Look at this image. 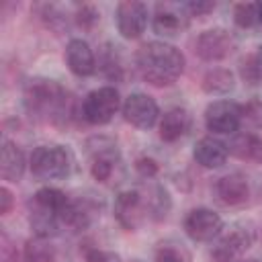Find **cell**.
I'll list each match as a JSON object with an SVG mask.
<instances>
[{
	"label": "cell",
	"mask_w": 262,
	"mask_h": 262,
	"mask_svg": "<svg viewBox=\"0 0 262 262\" xmlns=\"http://www.w3.org/2000/svg\"><path fill=\"white\" fill-rule=\"evenodd\" d=\"M244 121L242 104L233 100H213L205 108V125L211 133L233 135Z\"/></svg>",
	"instance_id": "5"
},
{
	"label": "cell",
	"mask_w": 262,
	"mask_h": 262,
	"mask_svg": "<svg viewBox=\"0 0 262 262\" xmlns=\"http://www.w3.org/2000/svg\"><path fill=\"white\" fill-rule=\"evenodd\" d=\"M188 129H190V115H188V111H184L180 106L166 111L160 119V137L168 143L184 137L188 133Z\"/></svg>",
	"instance_id": "19"
},
{
	"label": "cell",
	"mask_w": 262,
	"mask_h": 262,
	"mask_svg": "<svg viewBox=\"0 0 262 262\" xmlns=\"http://www.w3.org/2000/svg\"><path fill=\"white\" fill-rule=\"evenodd\" d=\"M66 63L70 72L78 78L92 76L96 70V59L90 45L84 39H70L66 45Z\"/></svg>",
	"instance_id": "14"
},
{
	"label": "cell",
	"mask_w": 262,
	"mask_h": 262,
	"mask_svg": "<svg viewBox=\"0 0 262 262\" xmlns=\"http://www.w3.org/2000/svg\"><path fill=\"white\" fill-rule=\"evenodd\" d=\"M239 76L250 86L262 84V45L239 61Z\"/></svg>",
	"instance_id": "24"
},
{
	"label": "cell",
	"mask_w": 262,
	"mask_h": 262,
	"mask_svg": "<svg viewBox=\"0 0 262 262\" xmlns=\"http://www.w3.org/2000/svg\"><path fill=\"white\" fill-rule=\"evenodd\" d=\"M121 96L115 86H100L86 94L82 100V119L90 125H106L121 108Z\"/></svg>",
	"instance_id": "4"
},
{
	"label": "cell",
	"mask_w": 262,
	"mask_h": 262,
	"mask_svg": "<svg viewBox=\"0 0 262 262\" xmlns=\"http://www.w3.org/2000/svg\"><path fill=\"white\" fill-rule=\"evenodd\" d=\"M25 108L31 117L39 121H49L53 125H66L72 117V100L63 86L49 78H33L27 82L23 92Z\"/></svg>",
	"instance_id": "1"
},
{
	"label": "cell",
	"mask_w": 262,
	"mask_h": 262,
	"mask_svg": "<svg viewBox=\"0 0 262 262\" xmlns=\"http://www.w3.org/2000/svg\"><path fill=\"white\" fill-rule=\"evenodd\" d=\"M188 14L190 16H203V14H209L213 8H215V2H203V0H192V2H186L184 4Z\"/></svg>",
	"instance_id": "33"
},
{
	"label": "cell",
	"mask_w": 262,
	"mask_h": 262,
	"mask_svg": "<svg viewBox=\"0 0 262 262\" xmlns=\"http://www.w3.org/2000/svg\"><path fill=\"white\" fill-rule=\"evenodd\" d=\"M121 113H123V119L137 127V129H151L158 119H160V106L158 102L149 96V94H143V92H133L129 94L125 100H123V106H121Z\"/></svg>",
	"instance_id": "7"
},
{
	"label": "cell",
	"mask_w": 262,
	"mask_h": 262,
	"mask_svg": "<svg viewBox=\"0 0 262 262\" xmlns=\"http://www.w3.org/2000/svg\"><path fill=\"white\" fill-rule=\"evenodd\" d=\"M203 90L211 96H225L233 90L235 86V78L229 70L225 68H215V70H209L205 76H203V82H201Z\"/></svg>",
	"instance_id": "21"
},
{
	"label": "cell",
	"mask_w": 262,
	"mask_h": 262,
	"mask_svg": "<svg viewBox=\"0 0 262 262\" xmlns=\"http://www.w3.org/2000/svg\"><path fill=\"white\" fill-rule=\"evenodd\" d=\"M115 23L123 39H139L147 27V6L137 0L119 2L115 10Z\"/></svg>",
	"instance_id": "9"
},
{
	"label": "cell",
	"mask_w": 262,
	"mask_h": 262,
	"mask_svg": "<svg viewBox=\"0 0 262 262\" xmlns=\"http://www.w3.org/2000/svg\"><path fill=\"white\" fill-rule=\"evenodd\" d=\"M23 262H55V248L47 237H31L23 248Z\"/></svg>",
	"instance_id": "23"
},
{
	"label": "cell",
	"mask_w": 262,
	"mask_h": 262,
	"mask_svg": "<svg viewBox=\"0 0 262 262\" xmlns=\"http://www.w3.org/2000/svg\"><path fill=\"white\" fill-rule=\"evenodd\" d=\"M188 10L184 4H174V2H160L156 6L154 18H151V29L156 35L170 39L180 35L188 27Z\"/></svg>",
	"instance_id": "11"
},
{
	"label": "cell",
	"mask_w": 262,
	"mask_h": 262,
	"mask_svg": "<svg viewBox=\"0 0 262 262\" xmlns=\"http://www.w3.org/2000/svg\"><path fill=\"white\" fill-rule=\"evenodd\" d=\"M12 192L6 188V186H2L0 188V215H8L10 213V209H12Z\"/></svg>",
	"instance_id": "34"
},
{
	"label": "cell",
	"mask_w": 262,
	"mask_h": 262,
	"mask_svg": "<svg viewBox=\"0 0 262 262\" xmlns=\"http://www.w3.org/2000/svg\"><path fill=\"white\" fill-rule=\"evenodd\" d=\"M242 113H244V119H248L254 127L262 129V96H254L248 104L242 106Z\"/></svg>",
	"instance_id": "29"
},
{
	"label": "cell",
	"mask_w": 262,
	"mask_h": 262,
	"mask_svg": "<svg viewBox=\"0 0 262 262\" xmlns=\"http://www.w3.org/2000/svg\"><path fill=\"white\" fill-rule=\"evenodd\" d=\"M147 207H149V215L156 221L164 219L168 215V211H170V194H168V190L158 184L151 190V194L147 196Z\"/></svg>",
	"instance_id": "26"
},
{
	"label": "cell",
	"mask_w": 262,
	"mask_h": 262,
	"mask_svg": "<svg viewBox=\"0 0 262 262\" xmlns=\"http://www.w3.org/2000/svg\"><path fill=\"white\" fill-rule=\"evenodd\" d=\"M137 70L151 86H172L184 72V55L166 41H149L137 51Z\"/></svg>",
	"instance_id": "2"
},
{
	"label": "cell",
	"mask_w": 262,
	"mask_h": 262,
	"mask_svg": "<svg viewBox=\"0 0 262 262\" xmlns=\"http://www.w3.org/2000/svg\"><path fill=\"white\" fill-rule=\"evenodd\" d=\"M239 262H258V260H254V258H250V260H239Z\"/></svg>",
	"instance_id": "36"
},
{
	"label": "cell",
	"mask_w": 262,
	"mask_h": 262,
	"mask_svg": "<svg viewBox=\"0 0 262 262\" xmlns=\"http://www.w3.org/2000/svg\"><path fill=\"white\" fill-rule=\"evenodd\" d=\"M225 145H227V154H231L242 162H250V164L262 162V139L256 133L250 131L233 133V137Z\"/></svg>",
	"instance_id": "17"
},
{
	"label": "cell",
	"mask_w": 262,
	"mask_h": 262,
	"mask_svg": "<svg viewBox=\"0 0 262 262\" xmlns=\"http://www.w3.org/2000/svg\"><path fill=\"white\" fill-rule=\"evenodd\" d=\"M25 168H27V160H25L23 149L14 141L4 139L2 156H0V176L8 182H18L25 174Z\"/></svg>",
	"instance_id": "18"
},
{
	"label": "cell",
	"mask_w": 262,
	"mask_h": 262,
	"mask_svg": "<svg viewBox=\"0 0 262 262\" xmlns=\"http://www.w3.org/2000/svg\"><path fill=\"white\" fill-rule=\"evenodd\" d=\"M33 203H37V205H41V207L53 211V213L59 217V221H61V213H63L66 207L70 205V199H68V194L61 192L59 188L43 186V188H39V190L33 194Z\"/></svg>",
	"instance_id": "22"
},
{
	"label": "cell",
	"mask_w": 262,
	"mask_h": 262,
	"mask_svg": "<svg viewBox=\"0 0 262 262\" xmlns=\"http://www.w3.org/2000/svg\"><path fill=\"white\" fill-rule=\"evenodd\" d=\"M156 262H190V254L174 242H166L156 250Z\"/></svg>",
	"instance_id": "27"
},
{
	"label": "cell",
	"mask_w": 262,
	"mask_h": 262,
	"mask_svg": "<svg viewBox=\"0 0 262 262\" xmlns=\"http://www.w3.org/2000/svg\"><path fill=\"white\" fill-rule=\"evenodd\" d=\"M233 20L239 29H254L262 23L260 2H239L233 6Z\"/></svg>",
	"instance_id": "25"
},
{
	"label": "cell",
	"mask_w": 262,
	"mask_h": 262,
	"mask_svg": "<svg viewBox=\"0 0 262 262\" xmlns=\"http://www.w3.org/2000/svg\"><path fill=\"white\" fill-rule=\"evenodd\" d=\"M117 49L119 47L106 45V49L102 51V59H100V68L111 80H119L121 78V59H119V51Z\"/></svg>",
	"instance_id": "28"
},
{
	"label": "cell",
	"mask_w": 262,
	"mask_h": 262,
	"mask_svg": "<svg viewBox=\"0 0 262 262\" xmlns=\"http://www.w3.org/2000/svg\"><path fill=\"white\" fill-rule=\"evenodd\" d=\"M29 166L39 180H63L72 170V158L61 145H39L33 149Z\"/></svg>",
	"instance_id": "3"
},
{
	"label": "cell",
	"mask_w": 262,
	"mask_h": 262,
	"mask_svg": "<svg viewBox=\"0 0 262 262\" xmlns=\"http://www.w3.org/2000/svg\"><path fill=\"white\" fill-rule=\"evenodd\" d=\"M184 231L192 242H213L223 231V219L213 209L199 207L184 217Z\"/></svg>",
	"instance_id": "10"
},
{
	"label": "cell",
	"mask_w": 262,
	"mask_h": 262,
	"mask_svg": "<svg viewBox=\"0 0 262 262\" xmlns=\"http://www.w3.org/2000/svg\"><path fill=\"white\" fill-rule=\"evenodd\" d=\"M98 18H100L98 10H96L94 6H90V4H82V6L76 10V20H78V25H80L82 29H92Z\"/></svg>",
	"instance_id": "30"
},
{
	"label": "cell",
	"mask_w": 262,
	"mask_h": 262,
	"mask_svg": "<svg viewBox=\"0 0 262 262\" xmlns=\"http://www.w3.org/2000/svg\"><path fill=\"white\" fill-rule=\"evenodd\" d=\"M227 145L213 137V135H207V137H201L196 143H194V149H192V158L199 166L203 168H221L227 160Z\"/></svg>",
	"instance_id": "16"
},
{
	"label": "cell",
	"mask_w": 262,
	"mask_h": 262,
	"mask_svg": "<svg viewBox=\"0 0 262 262\" xmlns=\"http://www.w3.org/2000/svg\"><path fill=\"white\" fill-rule=\"evenodd\" d=\"M215 196L225 207L244 205L250 196V184L244 174H227L215 182Z\"/></svg>",
	"instance_id": "13"
},
{
	"label": "cell",
	"mask_w": 262,
	"mask_h": 262,
	"mask_svg": "<svg viewBox=\"0 0 262 262\" xmlns=\"http://www.w3.org/2000/svg\"><path fill=\"white\" fill-rule=\"evenodd\" d=\"M135 170L143 176V178H154L156 176V172H158V164L151 160V158H137V162H135Z\"/></svg>",
	"instance_id": "32"
},
{
	"label": "cell",
	"mask_w": 262,
	"mask_h": 262,
	"mask_svg": "<svg viewBox=\"0 0 262 262\" xmlns=\"http://www.w3.org/2000/svg\"><path fill=\"white\" fill-rule=\"evenodd\" d=\"M235 45H237V41H235V37L227 29L215 27V29L203 31L196 37L194 53L203 61H221V59H225L227 55L233 53Z\"/></svg>",
	"instance_id": "6"
},
{
	"label": "cell",
	"mask_w": 262,
	"mask_h": 262,
	"mask_svg": "<svg viewBox=\"0 0 262 262\" xmlns=\"http://www.w3.org/2000/svg\"><path fill=\"white\" fill-rule=\"evenodd\" d=\"M254 244V231L242 225L231 227L211 248V262H237V258Z\"/></svg>",
	"instance_id": "8"
},
{
	"label": "cell",
	"mask_w": 262,
	"mask_h": 262,
	"mask_svg": "<svg viewBox=\"0 0 262 262\" xmlns=\"http://www.w3.org/2000/svg\"><path fill=\"white\" fill-rule=\"evenodd\" d=\"M31 205H33L31 207V215H29L31 229L35 231L37 237H47L49 239L59 229V223H61L59 217L53 211H49V209H45V207H41L37 203H31Z\"/></svg>",
	"instance_id": "20"
},
{
	"label": "cell",
	"mask_w": 262,
	"mask_h": 262,
	"mask_svg": "<svg viewBox=\"0 0 262 262\" xmlns=\"http://www.w3.org/2000/svg\"><path fill=\"white\" fill-rule=\"evenodd\" d=\"M86 262H121V258L115 252L108 250H88L86 252Z\"/></svg>",
	"instance_id": "31"
},
{
	"label": "cell",
	"mask_w": 262,
	"mask_h": 262,
	"mask_svg": "<svg viewBox=\"0 0 262 262\" xmlns=\"http://www.w3.org/2000/svg\"><path fill=\"white\" fill-rule=\"evenodd\" d=\"M149 215L147 201L139 190H123L115 199V219L121 227L133 231L141 225V221Z\"/></svg>",
	"instance_id": "12"
},
{
	"label": "cell",
	"mask_w": 262,
	"mask_h": 262,
	"mask_svg": "<svg viewBox=\"0 0 262 262\" xmlns=\"http://www.w3.org/2000/svg\"><path fill=\"white\" fill-rule=\"evenodd\" d=\"M2 262H18L16 252L6 244V239H4V246H2Z\"/></svg>",
	"instance_id": "35"
},
{
	"label": "cell",
	"mask_w": 262,
	"mask_h": 262,
	"mask_svg": "<svg viewBox=\"0 0 262 262\" xmlns=\"http://www.w3.org/2000/svg\"><path fill=\"white\" fill-rule=\"evenodd\" d=\"M117 162H119L117 145L113 141L100 139L98 145L92 149V156H90V174H92V178L96 182H108L113 172H115Z\"/></svg>",
	"instance_id": "15"
}]
</instances>
